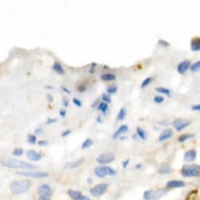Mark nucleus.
Listing matches in <instances>:
<instances>
[{"label": "nucleus", "instance_id": "1", "mask_svg": "<svg viewBox=\"0 0 200 200\" xmlns=\"http://www.w3.org/2000/svg\"><path fill=\"white\" fill-rule=\"evenodd\" d=\"M0 165L4 167L10 169H20V170H33L36 166L32 164L24 161H20L17 158L2 156L0 157Z\"/></svg>", "mask_w": 200, "mask_h": 200}, {"label": "nucleus", "instance_id": "2", "mask_svg": "<svg viewBox=\"0 0 200 200\" xmlns=\"http://www.w3.org/2000/svg\"><path fill=\"white\" fill-rule=\"evenodd\" d=\"M32 184V182L28 180L15 181L10 184V189L13 195H20L29 190Z\"/></svg>", "mask_w": 200, "mask_h": 200}, {"label": "nucleus", "instance_id": "3", "mask_svg": "<svg viewBox=\"0 0 200 200\" xmlns=\"http://www.w3.org/2000/svg\"><path fill=\"white\" fill-rule=\"evenodd\" d=\"M181 174L184 178H197L200 174L199 166L195 165H184L181 169Z\"/></svg>", "mask_w": 200, "mask_h": 200}, {"label": "nucleus", "instance_id": "4", "mask_svg": "<svg viewBox=\"0 0 200 200\" xmlns=\"http://www.w3.org/2000/svg\"><path fill=\"white\" fill-rule=\"evenodd\" d=\"M167 192L166 188H159L156 190H148L144 192L145 200H158Z\"/></svg>", "mask_w": 200, "mask_h": 200}, {"label": "nucleus", "instance_id": "5", "mask_svg": "<svg viewBox=\"0 0 200 200\" xmlns=\"http://www.w3.org/2000/svg\"><path fill=\"white\" fill-rule=\"evenodd\" d=\"M94 174L99 178H104L108 176H114L117 174L116 170H113L110 166H99L94 169Z\"/></svg>", "mask_w": 200, "mask_h": 200}, {"label": "nucleus", "instance_id": "6", "mask_svg": "<svg viewBox=\"0 0 200 200\" xmlns=\"http://www.w3.org/2000/svg\"><path fill=\"white\" fill-rule=\"evenodd\" d=\"M17 174L20 176H24V177H28V178H45L49 176L48 173L46 172H42V171H33V172H29V171H20L17 172Z\"/></svg>", "mask_w": 200, "mask_h": 200}, {"label": "nucleus", "instance_id": "7", "mask_svg": "<svg viewBox=\"0 0 200 200\" xmlns=\"http://www.w3.org/2000/svg\"><path fill=\"white\" fill-rule=\"evenodd\" d=\"M108 185L105 183H101L96 185L95 187H92L90 191V194L94 197H100L105 193L108 190Z\"/></svg>", "mask_w": 200, "mask_h": 200}, {"label": "nucleus", "instance_id": "8", "mask_svg": "<svg viewBox=\"0 0 200 200\" xmlns=\"http://www.w3.org/2000/svg\"><path fill=\"white\" fill-rule=\"evenodd\" d=\"M190 121L185 119H176L173 122V125L178 132H181V130H183L186 127L190 126Z\"/></svg>", "mask_w": 200, "mask_h": 200}, {"label": "nucleus", "instance_id": "9", "mask_svg": "<svg viewBox=\"0 0 200 200\" xmlns=\"http://www.w3.org/2000/svg\"><path fill=\"white\" fill-rule=\"evenodd\" d=\"M115 155L112 153H103L97 158V162L100 164H108L115 160Z\"/></svg>", "mask_w": 200, "mask_h": 200}, {"label": "nucleus", "instance_id": "10", "mask_svg": "<svg viewBox=\"0 0 200 200\" xmlns=\"http://www.w3.org/2000/svg\"><path fill=\"white\" fill-rule=\"evenodd\" d=\"M68 195L73 200H90L88 197L83 195L79 191L69 189L68 191Z\"/></svg>", "mask_w": 200, "mask_h": 200}, {"label": "nucleus", "instance_id": "11", "mask_svg": "<svg viewBox=\"0 0 200 200\" xmlns=\"http://www.w3.org/2000/svg\"><path fill=\"white\" fill-rule=\"evenodd\" d=\"M26 155H27V158H28L30 161L39 162L42 159V155L39 152L35 151V150H33V149L27 151Z\"/></svg>", "mask_w": 200, "mask_h": 200}, {"label": "nucleus", "instance_id": "12", "mask_svg": "<svg viewBox=\"0 0 200 200\" xmlns=\"http://www.w3.org/2000/svg\"><path fill=\"white\" fill-rule=\"evenodd\" d=\"M38 193L40 195H46V196L51 197L53 195V190L49 184H42L41 186L38 187Z\"/></svg>", "mask_w": 200, "mask_h": 200}, {"label": "nucleus", "instance_id": "13", "mask_svg": "<svg viewBox=\"0 0 200 200\" xmlns=\"http://www.w3.org/2000/svg\"><path fill=\"white\" fill-rule=\"evenodd\" d=\"M84 161L83 158H80L79 159H76L75 161H71V162H66L64 166H63V169L64 170H73L75 168L79 167Z\"/></svg>", "mask_w": 200, "mask_h": 200}, {"label": "nucleus", "instance_id": "14", "mask_svg": "<svg viewBox=\"0 0 200 200\" xmlns=\"http://www.w3.org/2000/svg\"><path fill=\"white\" fill-rule=\"evenodd\" d=\"M191 66V61H184L181 62L178 66V73L181 75H184L186 71L189 69Z\"/></svg>", "mask_w": 200, "mask_h": 200}, {"label": "nucleus", "instance_id": "15", "mask_svg": "<svg viewBox=\"0 0 200 200\" xmlns=\"http://www.w3.org/2000/svg\"><path fill=\"white\" fill-rule=\"evenodd\" d=\"M174 135V132L171 129H164L162 132L160 133V135L158 137V141L163 142L165 141H167L169 139H170Z\"/></svg>", "mask_w": 200, "mask_h": 200}, {"label": "nucleus", "instance_id": "16", "mask_svg": "<svg viewBox=\"0 0 200 200\" xmlns=\"http://www.w3.org/2000/svg\"><path fill=\"white\" fill-rule=\"evenodd\" d=\"M196 151L194 149H191L184 153V159L185 162H193L194 160L196 159Z\"/></svg>", "mask_w": 200, "mask_h": 200}, {"label": "nucleus", "instance_id": "17", "mask_svg": "<svg viewBox=\"0 0 200 200\" xmlns=\"http://www.w3.org/2000/svg\"><path fill=\"white\" fill-rule=\"evenodd\" d=\"M128 130H129V127H128V126H126V125H122V126H120V127H119V128L117 129L116 131L113 133L112 138L113 139L118 138V137H120L122 134L126 133Z\"/></svg>", "mask_w": 200, "mask_h": 200}, {"label": "nucleus", "instance_id": "18", "mask_svg": "<svg viewBox=\"0 0 200 200\" xmlns=\"http://www.w3.org/2000/svg\"><path fill=\"white\" fill-rule=\"evenodd\" d=\"M185 186V183L182 181H177V180H172L168 181L166 184V187L171 188H177V187H183Z\"/></svg>", "mask_w": 200, "mask_h": 200}, {"label": "nucleus", "instance_id": "19", "mask_svg": "<svg viewBox=\"0 0 200 200\" xmlns=\"http://www.w3.org/2000/svg\"><path fill=\"white\" fill-rule=\"evenodd\" d=\"M191 51L197 52L200 50V39L198 37L193 38L191 41Z\"/></svg>", "mask_w": 200, "mask_h": 200}, {"label": "nucleus", "instance_id": "20", "mask_svg": "<svg viewBox=\"0 0 200 200\" xmlns=\"http://www.w3.org/2000/svg\"><path fill=\"white\" fill-rule=\"evenodd\" d=\"M53 70L56 72V73H57L58 75H64L65 74V69H64V68L62 67V65L59 63V62L57 61H55L54 64L53 65Z\"/></svg>", "mask_w": 200, "mask_h": 200}, {"label": "nucleus", "instance_id": "21", "mask_svg": "<svg viewBox=\"0 0 200 200\" xmlns=\"http://www.w3.org/2000/svg\"><path fill=\"white\" fill-rule=\"evenodd\" d=\"M158 172L161 174H169L172 172V169H171L170 166L167 163H163L162 164L159 168H158Z\"/></svg>", "mask_w": 200, "mask_h": 200}, {"label": "nucleus", "instance_id": "22", "mask_svg": "<svg viewBox=\"0 0 200 200\" xmlns=\"http://www.w3.org/2000/svg\"><path fill=\"white\" fill-rule=\"evenodd\" d=\"M100 79L104 81L110 82V81L116 80V75L115 74H112V73H105V74H103L100 76Z\"/></svg>", "mask_w": 200, "mask_h": 200}, {"label": "nucleus", "instance_id": "23", "mask_svg": "<svg viewBox=\"0 0 200 200\" xmlns=\"http://www.w3.org/2000/svg\"><path fill=\"white\" fill-rule=\"evenodd\" d=\"M195 137V134L194 133H185V134H182L178 138V141L180 143H183V142L186 141L187 140H189V139L193 138Z\"/></svg>", "mask_w": 200, "mask_h": 200}, {"label": "nucleus", "instance_id": "24", "mask_svg": "<svg viewBox=\"0 0 200 200\" xmlns=\"http://www.w3.org/2000/svg\"><path fill=\"white\" fill-rule=\"evenodd\" d=\"M126 114H127V112H126V109L125 108H120L119 112L118 115H117V119L119 120V121L124 120L126 116Z\"/></svg>", "mask_w": 200, "mask_h": 200}, {"label": "nucleus", "instance_id": "25", "mask_svg": "<svg viewBox=\"0 0 200 200\" xmlns=\"http://www.w3.org/2000/svg\"><path fill=\"white\" fill-rule=\"evenodd\" d=\"M155 90L156 91V92L159 93V94H165V95H166V96L169 97H170V90L169 89H167V88L157 87V88H155Z\"/></svg>", "mask_w": 200, "mask_h": 200}, {"label": "nucleus", "instance_id": "26", "mask_svg": "<svg viewBox=\"0 0 200 200\" xmlns=\"http://www.w3.org/2000/svg\"><path fill=\"white\" fill-rule=\"evenodd\" d=\"M136 131H137V134L138 136L140 138L141 140H146L147 138V134H146L145 131L144 129H142L141 127L137 126V129H136Z\"/></svg>", "mask_w": 200, "mask_h": 200}, {"label": "nucleus", "instance_id": "27", "mask_svg": "<svg viewBox=\"0 0 200 200\" xmlns=\"http://www.w3.org/2000/svg\"><path fill=\"white\" fill-rule=\"evenodd\" d=\"M93 144H94V141H93L92 139H86V140L83 142V144H82V149H88V148H90V147H91V146L93 145Z\"/></svg>", "mask_w": 200, "mask_h": 200}, {"label": "nucleus", "instance_id": "28", "mask_svg": "<svg viewBox=\"0 0 200 200\" xmlns=\"http://www.w3.org/2000/svg\"><path fill=\"white\" fill-rule=\"evenodd\" d=\"M108 109V105L105 102H100L99 104L97 105V110L101 111L103 113L106 112Z\"/></svg>", "mask_w": 200, "mask_h": 200}, {"label": "nucleus", "instance_id": "29", "mask_svg": "<svg viewBox=\"0 0 200 200\" xmlns=\"http://www.w3.org/2000/svg\"><path fill=\"white\" fill-rule=\"evenodd\" d=\"M190 70L192 72H197V71L199 70L200 68V61H197L196 62L193 63L192 65H191L190 66Z\"/></svg>", "mask_w": 200, "mask_h": 200}, {"label": "nucleus", "instance_id": "30", "mask_svg": "<svg viewBox=\"0 0 200 200\" xmlns=\"http://www.w3.org/2000/svg\"><path fill=\"white\" fill-rule=\"evenodd\" d=\"M152 77H147L146 79H145L141 83V88L144 89V88L147 87L148 86H149L150 84L152 83Z\"/></svg>", "mask_w": 200, "mask_h": 200}, {"label": "nucleus", "instance_id": "31", "mask_svg": "<svg viewBox=\"0 0 200 200\" xmlns=\"http://www.w3.org/2000/svg\"><path fill=\"white\" fill-rule=\"evenodd\" d=\"M27 141L31 145H35L37 141V137L34 134H28L27 137Z\"/></svg>", "mask_w": 200, "mask_h": 200}, {"label": "nucleus", "instance_id": "32", "mask_svg": "<svg viewBox=\"0 0 200 200\" xmlns=\"http://www.w3.org/2000/svg\"><path fill=\"white\" fill-rule=\"evenodd\" d=\"M23 154H24V150L22 149H20V148H17V149H13V151L12 152V155L17 156V157L22 156Z\"/></svg>", "mask_w": 200, "mask_h": 200}, {"label": "nucleus", "instance_id": "33", "mask_svg": "<svg viewBox=\"0 0 200 200\" xmlns=\"http://www.w3.org/2000/svg\"><path fill=\"white\" fill-rule=\"evenodd\" d=\"M154 102L156 104H162L164 102L165 98L162 96H160V95H156L155 97H154Z\"/></svg>", "mask_w": 200, "mask_h": 200}, {"label": "nucleus", "instance_id": "34", "mask_svg": "<svg viewBox=\"0 0 200 200\" xmlns=\"http://www.w3.org/2000/svg\"><path fill=\"white\" fill-rule=\"evenodd\" d=\"M118 90V87L116 86H111L109 87L107 89V93L109 94H116Z\"/></svg>", "mask_w": 200, "mask_h": 200}, {"label": "nucleus", "instance_id": "35", "mask_svg": "<svg viewBox=\"0 0 200 200\" xmlns=\"http://www.w3.org/2000/svg\"><path fill=\"white\" fill-rule=\"evenodd\" d=\"M158 44L159 46H162V47H169V46H170V42H167V41H166V40H164V39H159V40L158 41Z\"/></svg>", "mask_w": 200, "mask_h": 200}, {"label": "nucleus", "instance_id": "36", "mask_svg": "<svg viewBox=\"0 0 200 200\" xmlns=\"http://www.w3.org/2000/svg\"><path fill=\"white\" fill-rule=\"evenodd\" d=\"M101 99L103 100V102H105L107 104H109L112 102V99H111V97L108 94H103L102 97H101Z\"/></svg>", "mask_w": 200, "mask_h": 200}, {"label": "nucleus", "instance_id": "37", "mask_svg": "<svg viewBox=\"0 0 200 200\" xmlns=\"http://www.w3.org/2000/svg\"><path fill=\"white\" fill-rule=\"evenodd\" d=\"M57 122V119L55 118H48L46 121V125H50V124H53V123Z\"/></svg>", "mask_w": 200, "mask_h": 200}, {"label": "nucleus", "instance_id": "38", "mask_svg": "<svg viewBox=\"0 0 200 200\" xmlns=\"http://www.w3.org/2000/svg\"><path fill=\"white\" fill-rule=\"evenodd\" d=\"M77 90L79 93H84L85 91H86L87 88H86V86L85 85H79V86H78Z\"/></svg>", "mask_w": 200, "mask_h": 200}, {"label": "nucleus", "instance_id": "39", "mask_svg": "<svg viewBox=\"0 0 200 200\" xmlns=\"http://www.w3.org/2000/svg\"><path fill=\"white\" fill-rule=\"evenodd\" d=\"M97 63H92L90 65V70H89V71H90V74H94V71H95V69H96V67H97Z\"/></svg>", "mask_w": 200, "mask_h": 200}, {"label": "nucleus", "instance_id": "40", "mask_svg": "<svg viewBox=\"0 0 200 200\" xmlns=\"http://www.w3.org/2000/svg\"><path fill=\"white\" fill-rule=\"evenodd\" d=\"M72 102H73V104H74L75 105H76V106L79 107V108L82 107V102H81L79 99H77V98H73V99H72Z\"/></svg>", "mask_w": 200, "mask_h": 200}, {"label": "nucleus", "instance_id": "41", "mask_svg": "<svg viewBox=\"0 0 200 200\" xmlns=\"http://www.w3.org/2000/svg\"><path fill=\"white\" fill-rule=\"evenodd\" d=\"M191 110L192 111H195V112H199L200 110V104H194V105H192L191 106Z\"/></svg>", "mask_w": 200, "mask_h": 200}, {"label": "nucleus", "instance_id": "42", "mask_svg": "<svg viewBox=\"0 0 200 200\" xmlns=\"http://www.w3.org/2000/svg\"><path fill=\"white\" fill-rule=\"evenodd\" d=\"M71 129H66V130H65V131L61 133V137H67V136H68L69 134H71Z\"/></svg>", "mask_w": 200, "mask_h": 200}, {"label": "nucleus", "instance_id": "43", "mask_svg": "<svg viewBox=\"0 0 200 200\" xmlns=\"http://www.w3.org/2000/svg\"><path fill=\"white\" fill-rule=\"evenodd\" d=\"M38 145L39 146H46L48 145V141H45V140H41V141H38Z\"/></svg>", "mask_w": 200, "mask_h": 200}, {"label": "nucleus", "instance_id": "44", "mask_svg": "<svg viewBox=\"0 0 200 200\" xmlns=\"http://www.w3.org/2000/svg\"><path fill=\"white\" fill-rule=\"evenodd\" d=\"M59 114H60V116H61L62 118H65L66 115H67V112H66V110L65 109H61L60 110V112H59Z\"/></svg>", "mask_w": 200, "mask_h": 200}, {"label": "nucleus", "instance_id": "45", "mask_svg": "<svg viewBox=\"0 0 200 200\" xmlns=\"http://www.w3.org/2000/svg\"><path fill=\"white\" fill-rule=\"evenodd\" d=\"M129 159L128 158V159H126V160H125V161L123 162V163H122V165H123V169H126L127 166H128V165H129Z\"/></svg>", "mask_w": 200, "mask_h": 200}, {"label": "nucleus", "instance_id": "46", "mask_svg": "<svg viewBox=\"0 0 200 200\" xmlns=\"http://www.w3.org/2000/svg\"><path fill=\"white\" fill-rule=\"evenodd\" d=\"M50 198H51V197L46 196V195H40V196L39 197L38 200H50Z\"/></svg>", "mask_w": 200, "mask_h": 200}, {"label": "nucleus", "instance_id": "47", "mask_svg": "<svg viewBox=\"0 0 200 200\" xmlns=\"http://www.w3.org/2000/svg\"><path fill=\"white\" fill-rule=\"evenodd\" d=\"M46 99H47L49 102H50V103L53 101V95H51V94H48L46 95Z\"/></svg>", "mask_w": 200, "mask_h": 200}, {"label": "nucleus", "instance_id": "48", "mask_svg": "<svg viewBox=\"0 0 200 200\" xmlns=\"http://www.w3.org/2000/svg\"><path fill=\"white\" fill-rule=\"evenodd\" d=\"M61 88L62 90L64 91L65 93H66L67 94H71V91L69 90H68V88L66 87V86H61Z\"/></svg>", "mask_w": 200, "mask_h": 200}, {"label": "nucleus", "instance_id": "49", "mask_svg": "<svg viewBox=\"0 0 200 200\" xmlns=\"http://www.w3.org/2000/svg\"><path fill=\"white\" fill-rule=\"evenodd\" d=\"M62 104H63V106H65V108H67V107L68 106V100H67V99H63V100H62Z\"/></svg>", "mask_w": 200, "mask_h": 200}, {"label": "nucleus", "instance_id": "50", "mask_svg": "<svg viewBox=\"0 0 200 200\" xmlns=\"http://www.w3.org/2000/svg\"><path fill=\"white\" fill-rule=\"evenodd\" d=\"M99 103H100V99H99V98H97V100H95L94 103L92 104L91 107H92V108H94L95 106H97V104H99Z\"/></svg>", "mask_w": 200, "mask_h": 200}, {"label": "nucleus", "instance_id": "51", "mask_svg": "<svg viewBox=\"0 0 200 200\" xmlns=\"http://www.w3.org/2000/svg\"><path fill=\"white\" fill-rule=\"evenodd\" d=\"M35 133H36V134H41V133H43V130L41 128H36V130H35Z\"/></svg>", "mask_w": 200, "mask_h": 200}, {"label": "nucleus", "instance_id": "52", "mask_svg": "<svg viewBox=\"0 0 200 200\" xmlns=\"http://www.w3.org/2000/svg\"><path fill=\"white\" fill-rule=\"evenodd\" d=\"M45 89H47V90H52V89H53V86H46Z\"/></svg>", "mask_w": 200, "mask_h": 200}, {"label": "nucleus", "instance_id": "53", "mask_svg": "<svg viewBox=\"0 0 200 200\" xmlns=\"http://www.w3.org/2000/svg\"><path fill=\"white\" fill-rule=\"evenodd\" d=\"M142 166V164H137L136 165V168L137 169V170H139V169H141Z\"/></svg>", "mask_w": 200, "mask_h": 200}, {"label": "nucleus", "instance_id": "54", "mask_svg": "<svg viewBox=\"0 0 200 200\" xmlns=\"http://www.w3.org/2000/svg\"><path fill=\"white\" fill-rule=\"evenodd\" d=\"M97 122H98V123H102V120H100V116L97 117Z\"/></svg>", "mask_w": 200, "mask_h": 200}, {"label": "nucleus", "instance_id": "55", "mask_svg": "<svg viewBox=\"0 0 200 200\" xmlns=\"http://www.w3.org/2000/svg\"><path fill=\"white\" fill-rule=\"evenodd\" d=\"M121 140H124V139H127V137H121Z\"/></svg>", "mask_w": 200, "mask_h": 200}]
</instances>
